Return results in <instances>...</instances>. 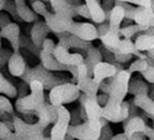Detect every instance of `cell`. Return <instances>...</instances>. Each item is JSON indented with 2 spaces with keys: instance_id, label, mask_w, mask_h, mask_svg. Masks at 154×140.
<instances>
[{
  "instance_id": "obj_22",
  "label": "cell",
  "mask_w": 154,
  "mask_h": 140,
  "mask_svg": "<svg viewBox=\"0 0 154 140\" xmlns=\"http://www.w3.org/2000/svg\"><path fill=\"white\" fill-rule=\"evenodd\" d=\"M16 12H17V16L20 17V20L23 21V22H26V23H35L36 21L40 20L38 15L27 4L17 5L16 6Z\"/></svg>"
},
{
  "instance_id": "obj_27",
  "label": "cell",
  "mask_w": 154,
  "mask_h": 140,
  "mask_svg": "<svg viewBox=\"0 0 154 140\" xmlns=\"http://www.w3.org/2000/svg\"><path fill=\"white\" fill-rule=\"evenodd\" d=\"M143 31H148V30L136 23V25H128V26L121 27V32L120 33H121V37L127 38V40H131L134 34H137L138 32H143Z\"/></svg>"
},
{
  "instance_id": "obj_15",
  "label": "cell",
  "mask_w": 154,
  "mask_h": 140,
  "mask_svg": "<svg viewBox=\"0 0 154 140\" xmlns=\"http://www.w3.org/2000/svg\"><path fill=\"white\" fill-rule=\"evenodd\" d=\"M125 19H126V9L115 3V6L111 9L110 15L107 17V21L110 23L109 31L121 36V33H120L121 32V25H122Z\"/></svg>"
},
{
  "instance_id": "obj_24",
  "label": "cell",
  "mask_w": 154,
  "mask_h": 140,
  "mask_svg": "<svg viewBox=\"0 0 154 140\" xmlns=\"http://www.w3.org/2000/svg\"><path fill=\"white\" fill-rule=\"evenodd\" d=\"M134 44L139 52H148V50L154 49V33L138 36L134 41Z\"/></svg>"
},
{
  "instance_id": "obj_37",
  "label": "cell",
  "mask_w": 154,
  "mask_h": 140,
  "mask_svg": "<svg viewBox=\"0 0 154 140\" xmlns=\"http://www.w3.org/2000/svg\"><path fill=\"white\" fill-rule=\"evenodd\" d=\"M56 46H57V44L54 43V41H53V40H51V38H47V40L43 42V44H42V49L47 50V52L53 53V52H54Z\"/></svg>"
},
{
  "instance_id": "obj_33",
  "label": "cell",
  "mask_w": 154,
  "mask_h": 140,
  "mask_svg": "<svg viewBox=\"0 0 154 140\" xmlns=\"http://www.w3.org/2000/svg\"><path fill=\"white\" fill-rule=\"evenodd\" d=\"M70 116H72V122H70L72 125H79V124H82L80 122L83 119H82V116H80L79 108H75V109L70 111Z\"/></svg>"
},
{
  "instance_id": "obj_36",
  "label": "cell",
  "mask_w": 154,
  "mask_h": 140,
  "mask_svg": "<svg viewBox=\"0 0 154 140\" xmlns=\"http://www.w3.org/2000/svg\"><path fill=\"white\" fill-rule=\"evenodd\" d=\"M133 5H137L139 7H148V9H153L154 3L153 0H133Z\"/></svg>"
},
{
  "instance_id": "obj_13",
  "label": "cell",
  "mask_w": 154,
  "mask_h": 140,
  "mask_svg": "<svg viewBox=\"0 0 154 140\" xmlns=\"http://www.w3.org/2000/svg\"><path fill=\"white\" fill-rule=\"evenodd\" d=\"M51 30L49 27L47 26V23L46 21H36L33 25H32V27L30 30V38H31V41L38 47V48H41L42 49V44L43 42L48 38V34H49Z\"/></svg>"
},
{
  "instance_id": "obj_18",
  "label": "cell",
  "mask_w": 154,
  "mask_h": 140,
  "mask_svg": "<svg viewBox=\"0 0 154 140\" xmlns=\"http://www.w3.org/2000/svg\"><path fill=\"white\" fill-rule=\"evenodd\" d=\"M89 11H90V16H91V21L94 23H102L107 21V15H106V11L104 10L101 5V1L99 0H84Z\"/></svg>"
},
{
  "instance_id": "obj_25",
  "label": "cell",
  "mask_w": 154,
  "mask_h": 140,
  "mask_svg": "<svg viewBox=\"0 0 154 140\" xmlns=\"http://www.w3.org/2000/svg\"><path fill=\"white\" fill-rule=\"evenodd\" d=\"M0 140H23V139L16 132L11 130L3 121H0Z\"/></svg>"
},
{
  "instance_id": "obj_49",
  "label": "cell",
  "mask_w": 154,
  "mask_h": 140,
  "mask_svg": "<svg viewBox=\"0 0 154 140\" xmlns=\"http://www.w3.org/2000/svg\"><path fill=\"white\" fill-rule=\"evenodd\" d=\"M149 96L154 100V87H153V88H150V95H149Z\"/></svg>"
},
{
  "instance_id": "obj_47",
  "label": "cell",
  "mask_w": 154,
  "mask_h": 140,
  "mask_svg": "<svg viewBox=\"0 0 154 140\" xmlns=\"http://www.w3.org/2000/svg\"><path fill=\"white\" fill-rule=\"evenodd\" d=\"M14 1H15L16 6H17V5H23V4H26V0H14Z\"/></svg>"
},
{
  "instance_id": "obj_32",
  "label": "cell",
  "mask_w": 154,
  "mask_h": 140,
  "mask_svg": "<svg viewBox=\"0 0 154 140\" xmlns=\"http://www.w3.org/2000/svg\"><path fill=\"white\" fill-rule=\"evenodd\" d=\"M11 54H12V52L9 49H2L0 50V69H2L5 64H8Z\"/></svg>"
},
{
  "instance_id": "obj_17",
  "label": "cell",
  "mask_w": 154,
  "mask_h": 140,
  "mask_svg": "<svg viewBox=\"0 0 154 140\" xmlns=\"http://www.w3.org/2000/svg\"><path fill=\"white\" fill-rule=\"evenodd\" d=\"M40 60H41V64L49 71H69L70 67L67 65H63L56 59L54 54L47 52L45 49H41V55H40Z\"/></svg>"
},
{
  "instance_id": "obj_38",
  "label": "cell",
  "mask_w": 154,
  "mask_h": 140,
  "mask_svg": "<svg viewBox=\"0 0 154 140\" xmlns=\"http://www.w3.org/2000/svg\"><path fill=\"white\" fill-rule=\"evenodd\" d=\"M115 55V60L120 64H125V63H128L132 59V54H113Z\"/></svg>"
},
{
  "instance_id": "obj_16",
  "label": "cell",
  "mask_w": 154,
  "mask_h": 140,
  "mask_svg": "<svg viewBox=\"0 0 154 140\" xmlns=\"http://www.w3.org/2000/svg\"><path fill=\"white\" fill-rule=\"evenodd\" d=\"M49 5L52 7V11L60 16L69 17V19H74L75 16H78L76 6L69 4L67 0H51Z\"/></svg>"
},
{
  "instance_id": "obj_20",
  "label": "cell",
  "mask_w": 154,
  "mask_h": 140,
  "mask_svg": "<svg viewBox=\"0 0 154 140\" xmlns=\"http://www.w3.org/2000/svg\"><path fill=\"white\" fill-rule=\"evenodd\" d=\"M78 85L79 90L82 94H85L89 97H96L99 92V84L91 78V76H84V78L78 79Z\"/></svg>"
},
{
  "instance_id": "obj_19",
  "label": "cell",
  "mask_w": 154,
  "mask_h": 140,
  "mask_svg": "<svg viewBox=\"0 0 154 140\" xmlns=\"http://www.w3.org/2000/svg\"><path fill=\"white\" fill-rule=\"evenodd\" d=\"M15 109L20 114H23V116H33L36 109V102L31 92L23 97H17L15 102Z\"/></svg>"
},
{
  "instance_id": "obj_7",
  "label": "cell",
  "mask_w": 154,
  "mask_h": 140,
  "mask_svg": "<svg viewBox=\"0 0 154 140\" xmlns=\"http://www.w3.org/2000/svg\"><path fill=\"white\" fill-rule=\"evenodd\" d=\"M68 32L82 38L84 41H90V42L100 38L97 27L94 23H90V22H76V21H74Z\"/></svg>"
},
{
  "instance_id": "obj_31",
  "label": "cell",
  "mask_w": 154,
  "mask_h": 140,
  "mask_svg": "<svg viewBox=\"0 0 154 140\" xmlns=\"http://www.w3.org/2000/svg\"><path fill=\"white\" fill-rule=\"evenodd\" d=\"M76 12H78V16H82L86 20H91V16H90V11H89L86 4H80L76 6Z\"/></svg>"
},
{
  "instance_id": "obj_51",
  "label": "cell",
  "mask_w": 154,
  "mask_h": 140,
  "mask_svg": "<svg viewBox=\"0 0 154 140\" xmlns=\"http://www.w3.org/2000/svg\"><path fill=\"white\" fill-rule=\"evenodd\" d=\"M41 1H45V3H49L51 0H41Z\"/></svg>"
},
{
  "instance_id": "obj_2",
  "label": "cell",
  "mask_w": 154,
  "mask_h": 140,
  "mask_svg": "<svg viewBox=\"0 0 154 140\" xmlns=\"http://www.w3.org/2000/svg\"><path fill=\"white\" fill-rule=\"evenodd\" d=\"M79 103L84 105L88 119L79 125L70 124L68 134L78 140H100L102 132V106H100L96 97H89L85 94L80 95Z\"/></svg>"
},
{
  "instance_id": "obj_40",
  "label": "cell",
  "mask_w": 154,
  "mask_h": 140,
  "mask_svg": "<svg viewBox=\"0 0 154 140\" xmlns=\"http://www.w3.org/2000/svg\"><path fill=\"white\" fill-rule=\"evenodd\" d=\"M109 30H110V23H109V21L102 22V23H100L99 26H97V31H99L100 37L104 36V34H106V33L109 32Z\"/></svg>"
},
{
  "instance_id": "obj_6",
  "label": "cell",
  "mask_w": 154,
  "mask_h": 140,
  "mask_svg": "<svg viewBox=\"0 0 154 140\" xmlns=\"http://www.w3.org/2000/svg\"><path fill=\"white\" fill-rule=\"evenodd\" d=\"M57 112H58V119L53 124L52 129L49 130V138L51 140H66L72 122L70 111L67 109L66 106H59L57 107Z\"/></svg>"
},
{
  "instance_id": "obj_52",
  "label": "cell",
  "mask_w": 154,
  "mask_h": 140,
  "mask_svg": "<svg viewBox=\"0 0 154 140\" xmlns=\"http://www.w3.org/2000/svg\"><path fill=\"white\" fill-rule=\"evenodd\" d=\"M153 3H154V0H153Z\"/></svg>"
},
{
  "instance_id": "obj_14",
  "label": "cell",
  "mask_w": 154,
  "mask_h": 140,
  "mask_svg": "<svg viewBox=\"0 0 154 140\" xmlns=\"http://www.w3.org/2000/svg\"><path fill=\"white\" fill-rule=\"evenodd\" d=\"M27 64L20 52H12L9 61H8V71L14 78H22L26 73Z\"/></svg>"
},
{
  "instance_id": "obj_4",
  "label": "cell",
  "mask_w": 154,
  "mask_h": 140,
  "mask_svg": "<svg viewBox=\"0 0 154 140\" xmlns=\"http://www.w3.org/2000/svg\"><path fill=\"white\" fill-rule=\"evenodd\" d=\"M148 84L143 80L134 79L130 81L128 86V92L133 95V102L134 105L140 108L144 113H147L150 119H154V100L149 96Z\"/></svg>"
},
{
  "instance_id": "obj_50",
  "label": "cell",
  "mask_w": 154,
  "mask_h": 140,
  "mask_svg": "<svg viewBox=\"0 0 154 140\" xmlns=\"http://www.w3.org/2000/svg\"><path fill=\"white\" fill-rule=\"evenodd\" d=\"M2 40H3V37H2V33H0V50H2V46H3V42H2Z\"/></svg>"
},
{
  "instance_id": "obj_42",
  "label": "cell",
  "mask_w": 154,
  "mask_h": 140,
  "mask_svg": "<svg viewBox=\"0 0 154 140\" xmlns=\"http://www.w3.org/2000/svg\"><path fill=\"white\" fill-rule=\"evenodd\" d=\"M96 98H97V102L100 103V106H106V103L109 102V95H106V94H97V96H96Z\"/></svg>"
},
{
  "instance_id": "obj_34",
  "label": "cell",
  "mask_w": 154,
  "mask_h": 140,
  "mask_svg": "<svg viewBox=\"0 0 154 140\" xmlns=\"http://www.w3.org/2000/svg\"><path fill=\"white\" fill-rule=\"evenodd\" d=\"M142 76L146 81H148V84L154 85V67H149L146 71L142 73Z\"/></svg>"
},
{
  "instance_id": "obj_30",
  "label": "cell",
  "mask_w": 154,
  "mask_h": 140,
  "mask_svg": "<svg viewBox=\"0 0 154 140\" xmlns=\"http://www.w3.org/2000/svg\"><path fill=\"white\" fill-rule=\"evenodd\" d=\"M4 11H6L8 14H10L12 17L15 19H20L17 16V12H16V4L14 0H8L6 4H5V7H4Z\"/></svg>"
},
{
  "instance_id": "obj_1",
  "label": "cell",
  "mask_w": 154,
  "mask_h": 140,
  "mask_svg": "<svg viewBox=\"0 0 154 140\" xmlns=\"http://www.w3.org/2000/svg\"><path fill=\"white\" fill-rule=\"evenodd\" d=\"M131 73L121 70L113 78L111 85V92L109 95V102L102 107V117L111 123H123L130 116V102L125 101L131 81Z\"/></svg>"
},
{
  "instance_id": "obj_43",
  "label": "cell",
  "mask_w": 154,
  "mask_h": 140,
  "mask_svg": "<svg viewBox=\"0 0 154 140\" xmlns=\"http://www.w3.org/2000/svg\"><path fill=\"white\" fill-rule=\"evenodd\" d=\"M128 140H147V136L143 133H134L128 136Z\"/></svg>"
},
{
  "instance_id": "obj_12",
  "label": "cell",
  "mask_w": 154,
  "mask_h": 140,
  "mask_svg": "<svg viewBox=\"0 0 154 140\" xmlns=\"http://www.w3.org/2000/svg\"><path fill=\"white\" fill-rule=\"evenodd\" d=\"M2 37L9 41L12 52H20V37H21V32H20V26L16 22H10L9 25H6L5 27H3L0 30Z\"/></svg>"
},
{
  "instance_id": "obj_5",
  "label": "cell",
  "mask_w": 154,
  "mask_h": 140,
  "mask_svg": "<svg viewBox=\"0 0 154 140\" xmlns=\"http://www.w3.org/2000/svg\"><path fill=\"white\" fill-rule=\"evenodd\" d=\"M80 95H82V91L79 90L78 85L68 81V82H64V84H60L53 87L49 91L48 101L54 107H59L67 103H73L74 101L79 100Z\"/></svg>"
},
{
  "instance_id": "obj_21",
  "label": "cell",
  "mask_w": 154,
  "mask_h": 140,
  "mask_svg": "<svg viewBox=\"0 0 154 140\" xmlns=\"http://www.w3.org/2000/svg\"><path fill=\"white\" fill-rule=\"evenodd\" d=\"M104 60V55H102V52L96 48V47H90L88 50H86V58H85V64L88 65V69H89V74L93 78V70L94 68Z\"/></svg>"
},
{
  "instance_id": "obj_35",
  "label": "cell",
  "mask_w": 154,
  "mask_h": 140,
  "mask_svg": "<svg viewBox=\"0 0 154 140\" xmlns=\"http://www.w3.org/2000/svg\"><path fill=\"white\" fill-rule=\"evenodd\" d=\"M113 136L112 134V128L110 125H106L102 128V132H101V136H100V140H111V138Z\"/></svg>"
},
{
  "instance_id": "obj_8",
  "label": "cell",
  "mask_w": 154,
  "mask_h": 140,
  "mask_svg": "<svg viewBox=\"0 0 154 140\" xmlns=\"http://www.w3.org/2000/svg\"><path fill=\"white\" fill-rule=\"evenodd\" d=\"M43 20L46 21L51 32H53L54 34L60 33V32H68L70 26L74 22V19L64 17V16H60V15L56 14V12H51V11L43 17Z\"/></svg>"
},
{
  "instance_id": "obj_9",
  "label": "cell",
  "mask_w": 154,
  "mask_h": 140,
  "mask_svg": "<svg viewBox=\"0 0 154 140\" xmlns=\"http://www.w3.org/2000/svg\"><path fill=\"white\" fill-rule=\"evenodd\" d=\"M53 54L60 64L67 67H78L85 63V58L82 53H69L68 49H66L59 44L56 46Z\"/></svg>"
},
{
  "instance_id": "obj_44",
  "label": "cell",
  "mask_w": 154,
  "mask_h": 140,
  "mask_svg": "<svg viewBox=\"0 0 154 140\" xmlns=\"http://www.w3.org/2000/svg\"><path fill=\"white\" fill-rule=\"evenodd\" d=\"M111 140H128V139H127V135H126V133L123 132V133H120V134L113 135V136L111 138Z\"/></svg>"
},
{
  "instance_id": "obj_26",
  "label": "cell",
  "mask_w": 154,
  "mask_h": 140,
  "mask_svg": "<svg viewBox=\"0 0 154 140\" xmlns=\"http://www.w3.org/2000/svg\"><path fill=\"white\" fill-rule=\"evenodd\" d=\"M20 47L30 50L32 54H35V55L38 57V58H40V55H41V48H38V47L31 41L30 37H26V36L21 34V37H20Z\"/></svg>"
},
{
  "instance_id": "obj_48",
  "label": "cell",
  "mask_w": 154,
  "mask_h": 140,
  "mask_svg": "<svg viewBox=\"0 0 154 140\" xmlns=\"http://www.w3.org/2000/svg\"><path fill=\"white\" fill-rule=\"evenodd\" d=\"M115 1H123V3H130V4H132L133 0H115Z\"/></svg>"
},
{
  "instance_id": "obj_45",
  "label": "cell",
  "mask_w": 154,
  "mask_h": 140,
  "mask_svg": "<svg viewBox=\"0 0 154 140\" xmlns=\"http://www.w3.org/2000/svg\"><path fill=\"white\" fill-rule=\"evenodd\" d=\"M6 1H8V0H0V12L4 11V7H5Z\"/></svg>"
},
{
  "instance_id": "obj_29",
  "label": "cell",
  "mask_w": 154,
  "mask_h": 140,
  "mask_svg": "<svg viewBox=\"0 0 154 140\" xmlns=\"http://www.w3.org/2000/svg\"><path fill=\"white\" fill-rule=\"evenodd\" d=\"M31 7H32V10L36 12L38 16H42V17H45L48 14V12H49L46 3L45 1H41V0H35V1L31 4Z\"/></svg>"
},
{
  "instance_id": "obj_28",
  "label": "cell",
  "mask_w": 154,
  "mask_h": 140,
  "mask_svg": "<svg viewBox=\"0 0 154 140\" xmlns=\"http://www.w3.org/2000/svg\"><path fill=\"white\" fill-rule=\"evenodd\" d=\"M150 65H149V63H148V60L147 59H137V60H134L132 64L128 67V71H130L131 74H133V73H140L142 74L143 71H146L148 68H149Z\"/></svg>"
},
{
  "instance_id": "obj_39",
  "label": "cell",
  "mask_w": 154,
  "mask_h": 140,
  "mask_svg": "<svg viewBox=\"0 0 154 140\" xmlns=\"http://www.w3.org/2000/svg\"><path fill=\"white\" fill-rule=\"evenodd\" d=\"M136 11H137V7H136V6H132V5L130 4V5L126 7V19H127V20H131V21H134Z\"/></svg>"
},
{
  "instance_id": "obj_10",
  "label": "cell",
  "mask_w": 154,
  "mask_h": 140,
  "mask_svg": "<svg viewBox=\"0 0 154 140\" xmlns=\"http://www.w3.org/2000/svg\"><path fill=\"white\" fill-rule=\"evenodd\" d=\"M58 37V43L59 46L64 47L66 49H70V48H76V49H80V50H86L93 47V42L90 41H84L82 40V38L79 37H76L69 32H60V33H57L56 34Z\"/></svg>"
},
{
  "instance_id": "obj_11",
  "label": "cell",
  "mask_w": 154,
  "mask_h": 140,
  "mask_svg": "<svg viewBox=\"0 0 154 140\" xmlns=\"http://www.w3.org/2000/svg\"><path fill=\"white\" fill-rule=\"evenodd\" d=\"M119 73V69L116 65L109 61H101L94 68L93 70V79L100 85L102 81H105L107 79L115 78Z\"/></svg>"
},
{
  "instance_id": "obj_41",
  "label": "cell",
  "mask_w": 154,
  "mask_h": 140,
  "mask_svg": "<svg viewBox=\"0 0 154 140\" xmlns=\"http://www.w3.org/2000/svg\"><path fill=\"white\" fill-rule=\"evenodd\" d=\"M11 22L10 16L6 14V12H0V30L3 27H5L6 25H9Z\"/></svg>"
},
{
  "instance_id": "obj_23",
  "label": "cell",
  "mask_w": 154,
  "mask_h": 140,
  "mask_svg": "<svg viewBox=\"0 0 154 140\" xmlns=\"http://www.w3.org/2000/svg\"><path fill=\"white\" fill-rule=\"evenodd\" d=\"M0 95H4L9 98H16L19 96V90L5 78L2 71H0Z\"/></svg>"
},
{
  "instance_id": "obj_3",
  "label": "cell",
  "mask_w": 154,
  "mask_h": 140,
  "mask_svg": "<svg viewBox=\"0 0 154 140\" xmlns=\"http://www.w3.org/2000/svg\"><path fill=\"white\" fill-rule=\"evenodd\" d=\"M22 81H25L27 85H31V82L33 81H40L46 90H52L53 87L64 84V82H68V79L64 78V76H57L53 74V71H49L47 70L41 63L37 64L33 68L27 67L26 73L21 78Z\"/></svg>"
},
{
  "instance_id": "obj_46",
  "label": "cell",
  "mask_w": 154,
  "mask_h": 140,
  "mask_svg": "<svg viewBox=\"0 0 154 140\" xmlns=\"http://www.w3.org/2000/svg\"><path fill=\"white\" fill-rule=\"evenodd\" d=\"M146 53H147V57H148V58H153V59H154V49L148 50V52H146Z\"/></svg>"
}]
</instances>
